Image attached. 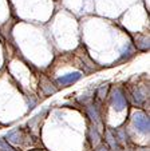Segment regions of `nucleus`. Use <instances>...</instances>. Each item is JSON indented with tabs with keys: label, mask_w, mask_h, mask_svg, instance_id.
Wrapping results in <instances>:
<instances>
[{
	"label": "nucleus",
	"mask_w": 150,
	"mask_h": 151,
	"mask_svg": "<svg viewBox=\"0 0 150 151\" xmlns=\"http://www.w3.org/2000/svg\"><path fill=\"white\" fill-rule=\"evenodd\" d=\"M134 124H136L138 131L143 132V134H147V132H149V118H147L145 114L138 112V114L134 115Z\"/></svg>",
	"instance_id": "nucleus-1"
},
{
	"label": "nucleus",
	"mask_w": 150,
	"mask_h": 151,
	"mask_svg": "<svg viewBox=\"0 0 150 151\" xmlns=\"http://www.w3.org/2000/svg\"><path fill=\"white\" fill-rule=\"evenodd\" d=\"M80 76H82V74H80V72H70V74H66V75H63V76L58 78L57 83H58V86L64 87V86L72 84V83H75L77 80H79Z\"/></svg>",
	"instance_id": "nucleus-2"
},
{
	"label": "nucleus",
	"mask_w": 150,
	"mask_h": 151,
	"mask_svg": "<svg viewBox=\"0 0 150 151\" xmlns=\"http://www.w3.org/2000/svg\"><path fill=\"white\" fill-rule=\"evenodd\" d=\"M113 104L117 110H119V111L126 107V98H125L123 92H122L119 88H117L115 91L113 92Z\"/></svg>",
	"instance_id": "nucleus-3"
},
{
	"label": "nucleus",
	"mask_w": 150,
	"mask_h": 151,
	"mask_svg": "<svg viewBox=\"0 0 150 151\" xmlns=\"http://www.w3.org/2000/svg\"><path fill=\"white\" fill-rule=\"evenodd\" d=\"M106 138H107V139H106V140H107V143L111 146V148H113L114 151H117V150H118V148H119V145H118V142H117V139L113 137V134H111L110 131H106Z\"/></svg>",
	"instance_id": "nucleus-4"
},
{
	"label": "nucleus",
	"mask_w": 150,
	"mask_h": 151,
	"mask_svg": "<svg viewBox=\"0 0 150 151\" xmlns=\"http://www.w3.org/2000/svg\"><path fill=\"white\" fill-rule=\"evenodd\" d=\"M87 112L90 115V118L95 122H99V112H98V107L95 106H88L87 107Z\"/></svg>",
	"instance_id": "nucleus-5"
},
{
	"label": "nucleus",
	"mask_w": 150,
	"mask_h": 151,
	"mask_svg": "<svg viewBox=\"0 0 150 151\" xmlns=\"http://www.w3.org/2000/svg\"><path fill=\"white\" fill-rule=\"evenodd\" d=\"M6 138H7V140H9V142H12V143H19V140H20L19 131H17V130L9 131L8 134L6 135Z\"/></svg>",
	"instance_id": "nucleus-6"
},
{
	"label": "nucleus",
	"mask_w": 150,
	"mask_h": 151,
	"mask_svg": "<svg viewBox=\"0 0 150 151\" xmlns=\"http://www.w3.org/2000/svg\"><path fill=\"white\" fill-rule=\"evenodd\" d=\"M91 138H93V145H96V143L99 142V139H101V137H99V134L96 132L95 128H91Z\"/></svg>",
	"instance_id": "nucleus-7"
},
{
	"label": "nucleus",
	"mask_w": 150,
	"mask_h": 151,
	"mask_svg": "<svg viewBox=\"0 0 150 151\" xmlns=\"http://www.w3.org/2000/svg\"><path fill=\"white\" fill-rule=\"evenodd\" d=\"M0 148H1V150H4V151H15L14 148L8 145V143L4 142V140H1V139H0Z\"/></svg>",
	"instance_id": "nucleus-8"
},
{
	"label": "nucleus",
	"mask_w": 150,
	"mask_h": 151,
	"mask_svg": "<svg viewBox=\"0 0 150 151\" xmlns=\"http://www.w3.org/2000/svg\"><path fill=\"white\" fill-rule=\"evenodd\" d=\"M96 151H109V150H107V148H106V147H99Z\"/></svg>",
	"instance_id": "nucleus-9"
},
{
	"label": "nucleus",
	"mask_w": 150,
	"mask_h": 151,
	"mask_svg": "<svg viewBox=\"0 0 150 151\" xmlns=\"http://www.w3.org/2000/svg\"><path fill=\"white\" fill-rule=\"evenodd\" d=\"M142 151H149V150H142Z\"/></svg>",
	"instance_id": "nucleus-10"
}]
</instances>
